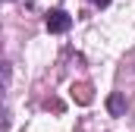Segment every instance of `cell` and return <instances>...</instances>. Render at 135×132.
Instances as JSON below:
<instances>
[{
  "label": "cell",
  "instance_id": "3",
  "mask_svg": "<svg viewBox=\"0 0 135 132\" xmlns=\"http://www.w3.org/2000/svg\"><path fill=\"white\" fill-rule=\"evenodd\" d=\"M107 3H110V0H94V6H107Z\"/></svg>",
  "mask_w": 135,
  "mask_h": 132
},
{
  "label": "cell",
  "instance_id": "1",
  "mask_svg": "<svg viewBox=\"0 0 135 132\" xmlns=\"http://www.w3.org/2000/svg\"><path fill=\"white\" fill-rule=\"evenodd\" d=\"M44 25H47V32L63 35V32H69V25H72V16H69L66 10H50L47 19H44Z\"/></svg>",
  "mask_w": 135,
  "mask_h": 132
},
{
  "label": "cell",
  "instance_id": "2",
  "mask_svg": "<svg viewBox=\"0 0 135 132\" xmlns=\"http://www.w3.org/2000/svg\"><path fill=\"white\" fill-rule=\"evenodd\" d=\"M107 110H110L113 116H119V113L126 110V98H123V95H110V98H107Z\"/></svg>",
  "mask_w": 135,
  "mask_h": 132
}]
</instances>
